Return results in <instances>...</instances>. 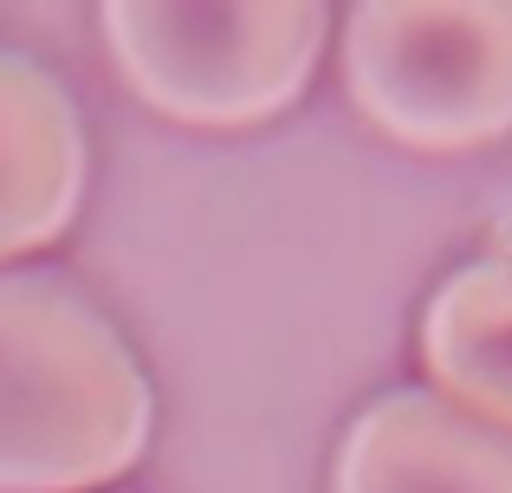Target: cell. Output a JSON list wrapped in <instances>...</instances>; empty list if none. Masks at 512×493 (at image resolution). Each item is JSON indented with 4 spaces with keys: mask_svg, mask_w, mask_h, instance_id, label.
Masks as SVG:
<instances>
[{
    "mask_svg": "<svg viewBox=\"0 0 512 493\" xmlns=\"http://www.w3.org/2000/svg\"><path fill=\"white\" fill-rule=\"evenodd\" d=\"M150 442V383L117 325L52 273H0V493H91Z\"/></svg>",
    "mask_w": 512,
    "mask_h": 493,
    "instance_id": "6da1fadb",
    "label": "cell"
},
{
    "mask_svg": "<svg viewBox=\"0 0 512 493\" xmlns=\"http://www.w3.org/2000/svg\"><path fill=\"white\" fill-rule=\"evenodd\" d=\"M98 26L150 111L188 130H247L299 104L331 13L318 0H111Z\"/></svg>",
    "mask_w": 512,
    "mask_h": 493,
    "instance_id": "7a4b0ae2",
    "label": "cell"
},
{
    "mask_svg": "<svg viewBox=\"0 0 512 493\" xmlns=\"http://www.w3.org/2000/svg\"><path fill=\"white\" fill-rule=\"evenodd\" d=\"M344 85L402 150H487L512 137V0H363L344 20Z\"/></svg>",
    "mask_w": 512,
    "mask_h": 493,
    "instance_id": "3957f363",
    "label": "cell"
},
{
    "mask_svg": "<svg viewBox=\"0 0 512 493\" xmlns=\"http://www.w3.org/2000/svg\"><path fill=\"white\" fill-rule=\"evenodd\" d=\"M331 493H512V435L435 390H389L350 422Z\"/></svg>",
    "mask_w": 512,
    "mask_h": 493,
    "instance_id": "277c9868",
    "label": "cell"
},
{
    "mask_svg": "<svg viewBox=\"0 0 512 493\" xmlns=\"http://www.w3.org/2000/svg\"><path fill=\"white\" fill-rule=\"evenodd\" d=\"M85 202V124L46 65L0 52V266L52 247Z\"/></svg>",
    "mask_w": 512,
    "mask_h": 493,
    "instance_id": "5b68a950",
    "label": "cell"
},
{
    "mask_svg": "<svg viewBox=\"0 0 512 493\" xmlns=\"http://www.w3.org/2000/svg\"><path fill=\"white\" fill-rule=\"evenodd\" d=\"M422 364L435 396L512 435V253L441 279L422 312Z\"/></svg>",
    "mask_w": 512,
    "mask_h": 493,
    "instance_id": "8992f818",
    "label": "cell"
}]
</instances>
